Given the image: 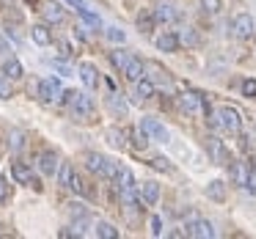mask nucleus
<instances>
[{
	"mask_svg": "<svg viewBox=\"0 0 256 239\" xmlns=\"http://www.w3.org/2000/svg\"><path fill=\"white\" fill-rule=\"evenodd\" d=\"M179 39H182V44H188V47H198L201 44V36H198L196 28H184L182 33H179Z\"/></svg>",
	"mask_w": 256,
	"mask_h": 239,
	"instance_id": "cd10ccee",
	"label": "nucleus"
},
{
	"mask_svg": "<svg viewBox=\"0 0 256 239\" xmlns=\"http://www.w3.org/2000/svg\"><path fill=\"white\" fill-rule=\"evenodd\" d=\"M154 47H157L160 52L174 55V52H179V47H182V39H179L176 30H162V33L154 39Z\"/></svg>",
	"mask_w": 256,
	"mask_h": 239,
	"instance_id": "0eeeda50",
	"label": "nucleus"
},
{
	"mask_svg": "<svg viewBox=\"0 0 256 239\" xmlns=\"http://www.w3.org/2000/svg\"><path fill=\"white\" fill-rule=\"evenodd\" d=\"M179 105H182V110L190 113V116H206V113H210L206 99L201 94H182L179 96Z\"/></svg>",
	"mask_w": 256,
	"mask_h": 239,
	"instance_id": "39448f33",
	"label": "nucleus"
},
{
	"mask_svg": "<svg viewBox=\"0 0 256 239\" xmlns=\"http://www.w3.org/2000/svg\"><path fill=\"white\" fill-rule=\"evenodd\" d=\"M80 80H83V85L88 91H96L100 88V69L94 66V63H80Z\"/></svg>",
	"mask_w": 256,
	"mask_h": 239,
	"instance_id": "f8f14e48",
	"label": "nucleus"
},
{
	"mask_svg": "<svg viewBox=\"0 0 256 239\" xmlns=\"http://www.w3.org/2000/svg\"><path fill=\"white\" fill-rule=\"evenodd\" d=\"M58 168H61V157L56 151H42L39 154V171L44 176H58Z\"/></svg>",
	"mask_w": 256,
	"mask_h": 239,
	"instance_id": "9b49d317",
	"label": "nucleus"
},
{
	"mask_svg": "<svg viewBox=\"0 0 256 239\" xmlns=\"http://www.w3.org/2000/svg\"><path fill=\"white\" fill-rule=\"evenodd\" d=\"M242 94L250 96V99H256V80H245V83H242Z\"/></svg>",
	"mask_w": 256,
	"mask_h": 239,
	"instance_id": "ea45409f",
	"label": "nucleus"
},
{
	"mask_svg": "<svg viewBox=\"0 0 256 239\" xmlns=\"http://www.w3.org/2000/svg\"><path fill=\"white\" fill-rule=\"evenodd\" d=\"M232 33H234V39H240V41L254 39V33H256L254 17H250V14H237V17L232 19Z\"/></svg>",
	"mask_w": 256,
	"mask_h": 239,
	"instance_id": "20e7f679",
	"label": "nucleus"
},
{
	"mask_svg": "<svg viewBox=\"0 0 256 239\" xmlns=\"http://www.w3.org/2000/svg\"><path fill=\"white\" fill-rule=\"evenodd\" d=\"M245 187H248L250 193L256 195V168H254V171H250V176H248V184H245Z\"/></svg>",
	"mask_w": 256,
	"mask_h": 239,
	"instance_id": "c03bdc74",
	"label": "nucleus"
},
{
	"mask_svg": "<svg viewBox=\"0 0 256 239\" xmlns=\"http://www.w3.org/2000/svg\"><path fill=\"white\" fill-rule=\"evenodd\" d=\"M135 91H138L140 99H152V96L157 94V83H154V80H149V77H140L138 83H135Z\"/></svg>",
	"mask_w": 256,
	"mask_h": 239,
	"instance_id": "4be33fe9",
	"label": "nucleus"
},
{
	"mask_svg": "<svg viewBox=\"0 0 256 239\" xmlns=\"http://www.w3.org/2000/svg\"><path fill=\"white\" fill-rule=\"evenodd\" d=\"M30 39H34L39 47H50L52 44L50 25H34V28H30Z\"/></svg>",
	"mask_w": 256,
	"mask_h": 239,
	"instance_id": "6ab92c4d",
	"label": "nucleus"
},
{
	"mask_svg": "<svg viewBox=\"0 0 256 239\" xmlns=\"http://www.w3.org/2000/svg\"><path fill=\"white\" fill-rule=\"evenodd\" d=\"M206 195H210L212 201H218V204H223L226 195H228V190H226V184H223L220 179H215V182H210V187H206Z\"/></svg>",
	"mask_w": 256,
	"mask_h": 239,
	"instance_id": "b1692460",
	"label": "nucleus"
},
{
	"mask_svg": "<svg viewBox=\"0 0 256 239\" xmlns=\"http://www.w3.org/2000/svg\"><path fill=\"white\" fill-rule=\"evenodd\" d=\"M140 129H144L152 140H160V143H168V138H171V135H168V129L162 127L157 118H152V116H146L144 121H140Z\"/></svg>",
	"mask_w": 256,
	"mask_h": 239,
	"instance_id": "9d476101",
	"label": "nucleus"
},
{
	"mask_svg": "<svg viewBox=\"0 0 256 239\" xmlns=\"http://www.w3.org/2000/svg\"><path fill=\"white\" fill-rule=\"evenodd\" d=\"M8 52H12V47H8V39L0 33V55H8Z\"/></svg>",
	"mask_w": 256,
	"mask_h": 239,
	"instance_id": "37998d69",
	"label": "nucleus"
},
{
	"mask_svg": "<svg viewBox=\"0 0 256 239\" xmlns=\"http://www.w3.org/2000/svg\"><path fill=\"white\" fill-rule=\"evenodd\" d=\"M94 237H100V239H118V228L113 226V223L100 220V223L94 226Z\"/></svg>",
	"mask_w": 256,
	"mask_h": 239,
	"instance_id": "5701e85b",
	"label": "nucleus"
},
{
	"mask_svg": "<svg viewBox=\"0 0 256 239\" xmlns=\"http://www.w3.org/2000/svg\"><path fill=\"white\" fill-rule=\"evenodd\" d=\"M146 69H149V72H154V74H146L149 80H154V83H162L166 88H171V77L166 74V69H162V66H157V63H146Z\"/></svg>",
	"mask_w": 256,
	"mask_h": 239,
	"instance_id": "393cba45",
	"label": "nucleus"
},
{
	"mask_svg": "<svg viewBox=\"0 0 256 239\" xmlns=\"http://www.w3.org/2000/svg\"><path fill=\"white\" fill-rule=\"evenodd\" d=\"M72 176H74V168L69 165V162H61V168H58V182H61L64 187H69V184H72Z\"/></svg>",
	"mask_w": 256,
	"mask_h": 239,
	"instance_id": "c85d7f7f",
	"label": "nucleus"
},
{
	"mask_svg": "<svg viewBox=\"0 0 256 239\" xmlns=\"http://www.w3.org/2000/svg\"><path fill=\"white\" fill-rule=\"evenodd\" d=\"M69 215H72L74 220H80V217H88V209H86L83 204H69Z\"/></svg>",
	"mask_w": 256,
	"mask_h": 239,
	"instance_id": "4c0bfd02",
	"label": "nucleus"
},
{
	"mask_svg": "<svg viewBox=\"0 0 256 239\" xmlns=\"http://www.w3.org/2000/svg\"><path fill=\"white\" fill-rule=\"evenodd\" d=\"M105 36H108V41H113V44H124V41H127V33H124L122 28H108Z\"/></svg>",
	"mask_w": 256,
	"mask_h": 239,
	"instance_id": "72a5a7b5",
	"label": "nucleus"
},
{
	"mask_svg": "<svg viewBox=\"0 0 256 239\" xmlns=\"http://www.w3.org/2000/svg\"><path fill=\"white\" fill-rule=\"evenodd\" d=\"M232 176H234V182H237L240 187H245V184H248V176H250V171L242 165V162H234V165H232Z\"/></svg>",
	"mask_w": 256,
	"mask_h": 239,
	"instance_id": "bb28decb",
	"label": "nucleus"
},
{
	"mask_svg": "<svg viewBox=\"0 0 256 239\" xmlns=\"http://www.w3.org/2000/svg\"><path fill=\"white\" fill-rule=\"evenodd\" d=\"M69 190H74V193H86V184H83V179L74 173L72 176V184H69Z\"/></svg>",
	"mask_w": 256,
	"mask_h": 239,
	"instance_id": "a19ab883",
	"label": "nucleus"
},
{
	"mask_svg": "<svg viewBox=\"0 0 256 239\" xmlns=\"http://www.w3.org/2000/svg\"><path fill=\"white\" fill-rule=\"evenodd\" d=\"M184 228H188L184 234H188V237H196V239H215L218 237L212 220H204V217H198V215H190L188 223H184Z\"/></svg>",
	"mask_w": 256,
	"mask_h": 239,
	"instance_id": "7ed1b4c3",
	"label": "nucleus"
},
{
	"mask_svg": "<svg viewBox=\"0 0 256 239\" xmlns=\"http://www.w3.org/2000/svg\"><path fill=\"white\" fill-rule=\"evenodd\" d=\"M86 168H88L91 173H96V176H102V179H116V173H118L116 162L108 160L105 154H96V151H88V154H86Z\"/></svg>",
	"mask_w": 256,
	"mask_h": 239,
	"instance_id": "f03ea898",
	"label": "nucleus"
},
{
	"mask_svg": "<svg viewBox=\"0 0 256 239\" xmlns=\"http://www.w3.org/2000/svg\"><path fill=\"white\" fill-rule=\"evenodd\" d=\"M154 17H157V22L171 25V22H176V19H179V8L171 6V3H160V6L154 8Z\"/></svg>",
	"mask_w": 256,
	"mask_h": 239,
	"instance_id": "f3484780",
	"label": "nucleus"
},
{
	"mask_svg": "<svg viewBox=\"0 0 256 239\" xmlns=\"http://www.w3.org/2000/svg\"><path fill=\"white\" fill-rule=\"evenodd\" d=\"M8 198V184H6V179L0 176V201H6Z\"/></svg>",
	"mask_w": 256,
	"mask_h": 239,
	"instance_id": "a18cd8bd",
	"label": "nucleus"
},
{
	"mask_svg": "<svg viewBox=\"0 0 256 239\" xmlns=\"http://www.w3.org/2000/svg\"><path fill=\"white\" fill-rule=\"evenodd\" d=\"M201 8H204V14H220V8H223V0H201Z\"/></svg>",
	"mask_w": 256,
	"mask_h": 239,
	"instance_id": "f704fd0d",
	"label": "nucleus"
},
{
	"mask_svg": "<svg viewBox=\"0 0 256 239\" xmlns=\"http://www.w3.org/2000/svg\"><path fill=\"white\" fill-rule=\"evenodd\" d=\"M218 113H220V124H223L226 132H240V129H242V116H240L237 107L226 105V107H220Z\"/></svg>",
	"mask_w": 256,
	"mask_h": 239,
	"instance_id": "1a4fd4ad",
	"label": "nucleus"
},
{
	"mask_svg": "<svg viewBox=\"0 0 256 239\" xmlns=\"http://www.w3.org/2000/svg\"><path fill=\"white\" fill-rule=\"evenodd\" d=\"M36 91H39V99H42V102H56L58 96L64 94V91H61V80H58V77H44V80H39Z\"/></svg>",
	"mask_w": 256,
	"mask_h": 239,
	"instance_id": "423d86ee",
	"label": "nucleus"
},
{
	"mask_svg": "<svg viewBox=\"0 0 256 239\" xmlns=\"http://www.w3.org/2000/svg\"><path fill=\"white\" fill-rule=\"evenodd\" d=\"M8 146H12V151H22L25 149V135L20 132V129H14V132L8 135Z\"/></svg>",
	"mask_w": 256,
	"mask_h": 239,
	"instance_id": "2f4dec72",
	"label": "nucleus"
},
{
	"mask_svg": "<svg viewBox=\"0 0 256 239\" xmlns=\"http://www.w3.org/2000/svg\"><path fill=\"white\" fill-rule=\"evenodd\" d=\"M149 140H152V138H149V135H146L140 127H138V129H132V146H135L138 151H144L146 146H149Z\"/></svg>",
	"mask_w": 256,
	"mask_h": 239,
	"instance_id": "c756f323",
	"label": "nucleus"
},
{
	"mask_svg": "<svg viewBox=\"0 0 256 239\" xmlns=\"http://www.w3.org/2000/svg\"><path fill=\"white\" fill-rule=\"evenodd\" d=\"M152 165H154L157 171H162V173H168V171H171V162H168L166 157H154V160H152Z\"/></svg>",
	"mask_w": 256,
	"mask_h": 239,
	"instance_id": "58836bf2",
	"label": "nucleus"
},
{
	"mask_svg": "<svg viewBox=\"0 0 256 239\" xmlns=\"http://www.w3.org/2000/svg\"><path fill=\"white\" fill-rule=\"evenodd\" d=\"M66 3H69L72 8H86V3H83V0H66Z\"/></svg>",
	"mask_w": 256,
	"mask_h": 239,
	"instance_id": "49530a36",
	"label": "nucleus"
},
{
	"mask_svg": "<svg viewBox=\"0 0 256 239\" xmlns=\"http://www.w3.org/2000/svg\"><path fill=\"white\" fill-rule=\"evenodd\" d=\"M12 176H14V182H20V184H34V187H39L34 171H30L25 162H12Z\"/></svg>",
	"mask_w": 256,
	"mask_h": 239,
	"instance_id": "2eb2a0df",
	"label": "nucleus"
},
{
	"mask_svg": "<svg viewBox=\"0 0 256 239\" xmlns=\"http://www.w3.org/2000/svg\"><path fill=\"white\" fill-rule=\"evenodd\" d=\"M105 135H108V140H110V146H116V149H124V146H127V132H124V129L110 127Z\"/></svg>",
	"mask_w": 256,
	"mask_h": 239,
	"instance_id": "a878e982",
	"label": "nucleus"
},
{
	"mask_svg": "<svg viewBox=\"0 0 256 239\" xmlns=\"http://www.w3.org/2000/svg\"><path fill=\"white\" fill-rule=\"evenodd\" d=\"M204 149H206V154L212 157V162H215V165H226V162H228L226 146H223V140H218L215 135H210V138L204 140Z\"/></svg>",
	"mask_w": 256,
	"mask_h": 239,
	"instance_id": "6e6552de",
	"label": "nucleus"
},
{
	"mask_svg": "<svg viewBox=\"0 0 256 239\" xmlns=\"http://www.w3.org/2000/svg\"><path fill=\"white\" fill-rule=\"evenodd\" d=\"M3 74H6L8 80H22L25 69H22V63H20L17 58H12V55H8L6 61H3Z\"/></svg>",
	"mask_w": 256,
	"mask_h": 239,
	"instance_id": "aec40b11",
	"label": "nucleus"
},
{
	"mask_svg": "<svg viewBox=\"0 0 256 239\" xmlns=\"http://www.w3.org/2000/svg\"><path fill=\"white\" fill-rule=\"evenodd\" d=\"M110 107L118 113V116H127V105L122 102V96H118V94H110Z\"/></svg>",
	"mask_w": 256,
	"mask_h": 239,
	"instance_id": "e433bc0d",
	"label": "nucleus"
},
{
	"mask_svg": "<svg viewBox=\"0 0 256 239\" xmlns=\"http://www.w3.org/2000/svg\"><path fill=\"white\" fill-rule=\"evenodd\" d=\"M122 74L130 80V83H138L140 77H146V63L140 61L138 55H132V58L127 61V66H124V72H122Z\"/></svg>",
	"mask_w": 256,
	"mask_h": 239,
	"instance_id": "ddd939ff",
	"label": "nucleus"
},
{
	"mask_svg": "<svg viewBox=\"0 0 256 239\" xmlns=\"http://www.w3.org/2000/svg\"><path fill=\"white\" fill-rule=\"evenodd\" d=\"M116 187H118V193H124V190H135L138 184H135V176H132V171L130 168H124V165H118V173H116Z\"/></svg>",
	"mask_w": 256,
	"mask_h": 239,
	"instance_id": "a211bd4d",
	"label": "nucleus"
},
{
	"mask_svg": "<svg viewBox=\"0 0 256 239\" xmlns=\"http://www.w3.org/2000/svg\"><path fill=\"white\" fill-rule=\"evenodd\" d=\"M78 14H80V17H83L88 25H91V28H100V25H102V22H100V17H96L94 11H88V6H86V8H78Z\"/></svg>",
	"mask_w": 256,
	"mask_h": 239,
	"instance_id": "c9c22d12",
	"label": "nucleus"
},
{
	"mask_svg": "<svg viewBox=\"0 0 256 239\" xmlns=\"http://www.w3.org/2000/svg\"><path fill=\"white\" fill-rule=\"evenodd\" d=\"M132 55H127V52L124 50H116V52H110V61H113V66L118 69V72H124V66H127V61Z\"/></svg>",
	"mask_w": 256,
	"mask_h": 239,
	"instance_id": "7c9ffc66",
	"label": "nucleus"
},
{
	"mask_svg": "<svg viewBox=\"0 0 256 239\" xmlns=\"http://www.w3.org/2000/svg\"><path fill=\"white\" fill-rule=\"evenodd\" d=\"M138 193H140V204L144 206H154L157 201H160V184L157 182H144L138 187Z\"/></svg>",
	"mask_w": 256,
	"mask_h": 239,
	"instance_id": "4468645a",
	"label": "nucleus"
},
{
	"mask_svg": "<svg viewBox=\"0 0 256 239\" xmlns=\"http://www.w3.org/2000/svg\"><path fill=\"white\" fill-rule=\"evenodd\" d=\"M42 14H44L47 25H61L64 19H66V14H64V8L58 6V3H52V0H47L44 8H42Z\"/></svg>",
	"mask_w": 256,
	"mask_h": 239,
	"instance_id": "dca6fc26",
	"label": "nucleus"
},
{
	"mask_svg": "<svg viewBox=\"0 0 256 239\" xmlns=\"http://www.w3.org/2000/svg\"><path fill=\"white\" fill-rule=\"evenodd\" d=\"M135 25H138V30L140 33H152L154 30V25H157V17H154V11H140L138 14V19H135Z\"/></svg>",
	"mask_w": 256,
	"mask_h": 239,
	"instance_id": "412c9836",
	"label": "nucleus"
},
{
	"mask_svg": "<svg viewBox=\"0 0 256 239\" xmlns=\"http://www.w3.org/2000/svg\"><path fill=\"white\" fill-rule=\"evenodd\" d=\"M14 96V88H12V80L0 72V99H12Z\"/></svg>",
	"mask_w": 256,
	"mask_h": 239,
	"instance_id": "473e14b6",
	"label": "nucleus"
},
{
	"mask_svg": "<svg viewBox=\"0 0 256 239\" xmlns=\"http://www.w3.org/2000/svg\"><path fill=\"white\" fill-rule=\"evenodd\" d=\"M152 234H154V237H160V234H162V220H160V217H152Z\"/></svg>",
	"mask_w": 256,
	"mask_h": 239,
	"instance_id": "79ce46f5",
	"label": "nucleus"
},
{
	"mask_svg": "<svg viewBox=\"0 0 256 239\" xmlns=\"http://www.w3.org/2000/svg\"><path fill=\"white\" fill-rule=\"evenodd\" d=\"M61 102L72 107L74 116H80V118H94V99H91L88 94H83V91H64V94H61Z\"/></svg>",
	"mask_w": 256,
	"mask_h": 239,
	"instance_id": "f257e3e1",
	"label": "nucleus"
}]
</instances>
